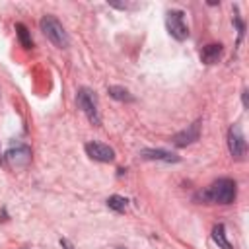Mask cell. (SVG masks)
<instances>
[{
	"label": "cell",
	"mask_w": 249,
	"mask_h": 249,
	"mask_svg": "<svg viewBox=\"0 0 249 249\" xmlns=\"http://www.w3.org/2000/svg\"><path fill=\"white\" fill-rule=\"evenodd\" d=\"M235 196H237V185L230 177H222L214 181L212 185H208L204 191L196 195V198L206 204H231Z\"/></svg>",
	"instance_id": "1"
},
{
	"label": "cell",
	"mask_w": 249,
	"mask_h": 249,
	"mask_svg": "<svg viewBox=\"0 0 249 249\" xmlns=\"http://www.w3.org/2000/svg\"><path fill=\"white\" fill-rule=\"evenodd\" d=\"M39 25H41L43 35H45V37H47L54 47H58V49H66V47L70 45L68 33L64 31L62 23H60L54 16H51V14L43 16V18H41V21H39Z\"/></svg>",
	"instance_id": "2"
},
{
	"label": "cell",
	"mask_w": 249,
	"mask_h": 249,
	"mask_svg": "<svg viewBox=\"0 0 249 249\" xmlns=\"http://www.w3.org/2000/svg\"><path fill=\"white\" fill-rule=\"evenodd\" d=\"M76 101H78V107L84 111V115L89 119V123L99 126L101 124V117H99V107H97L95 91H91L89 88H80L78 95H76Z\"/></svg>",
	"instance_id": "3"
},
{
	"label": "cell",
	"mask_w": 249,
	"mask_h": 249,
	"mask_svg": "<svg viewBox=\"0 0 249 249\" xmlns=\"http://www.w3.org/2000/svg\"><path fill=\"white\" fill-rule=\"evenodd\" d=\"M165 27L169 31V35L177 41H185L189 37V27L185 23V14L181 10H171L167 12V18H165Z\"/></svg>",
	"instance_id": "4"
},
{
	"label": "cell",
	"mask_w": 249,
	"mask_h": 249,
	"mask_svg": "<svg viewBox=\"0 0 249 249\" xmlns=\"http://www.w3.org/2000/svg\"><path fill=\"white\" fill-rule=\"evenodd\" d=\"M228 150L235 160H243L247 154V142L239 124H231L228 130Z\"/></svg>",
	"instance_id": "5"
},
{
	"label": "cell",
	"mask_w": 249,
	"mask_h": 249,
	"mask_svg": "<svg viewBox=\"0 0 249 249\" xmlns=\"http://www.w3.org/2000/svg\"><path fill=\"white\" fill-rule=\"evenodd\" d=\"M6 161L16 167V169H23L31 163V148L25 146V144H16V146H10L8 152H6Z\"/></svg>",
	"instance_id": "6"
},
{
	"label": "cell",
	"mask_w": 249,
	"mask_h": 249,
	"mask_svg": "<svg viewBox=\"0 0 249 249\" xmlns=\"http://www.w3.org/2000/svg\"><path fill=\"white\" fill-rule=\"evenodd\" d=\"M86 154L91 158V160H95V161H101V163H109V161H113L115 160V150L111 148V146H107V144H103V142H88L86 146Z\"/></svg>",
	"instance_id": "7"
},
{
	"label": "cell",
	"mask_w": 249,
	"mask_h": 249,
	"mask_svg": "<svg viewBox=\"0 0 249 249\" xmlns=\"http://www.w3.org/2000/svg\"><path fill=\"white\" fill-rule=\"evenodd\" d=\"M198 136H200V121H195V123H193V124H189L185 130L177 132V134L171 138V142H173L175 146L183 148V146H187V144L196 142V140H198Z\"/></svg>",
	"instance_id": "8"
},
{
	"label": "cell",
	"mask_w": 249,
	"mask_h": 249,
	"mask_svg": "<svg viewBox=\"0 0 249 249\" xmlns=\"http://www.w3.org/2000/svg\"><path fill=\"white\" fill-rule=\"evenodd\" d=\"M140 158L144 160H160V161H167V163H175L179 161V156L167 150H154V148H146L140 152Z\"/></svg>",
	"instance_id": "9"
},
{
	"label": "cell",
	"mask_w": 249,
	"mask_h": 249,
	"mask_svg": "<svg viewBox=\"0 0 249 249\" xmlns=\"http://www.w3.org/2000/svg\"><path fill=\"white\" fill-rule=\"evenodd\" d=\"M222 53H224V47H222L220 43H210V45H206V47L200 51V60H202L204 64H216V62L220 60Z\"/></svg>",
	"instance_id": "10"
},
{
	"label": "cell",
	"mask_w": 249,
	"mask_h": 249,
	"mask_svg": "<svg viewBox=\"0 0 249 249\" xmlns=\"http://www.w3.org/2000/svg\"><path fill=\"white\" fill-rule=\"evenodd\" d=\"M212 239H214V243L218 245V249H233V245L228 241V237H226V228H224V224H216L214 228H212Z\"/></svg>",
	"instance_id": "11"
},
{
	"label": "cell",
	"mask_w": 249,
	"mask_h": 249,
	"mask_svg": "<svg viewBox=\"0 0 249 249\" xmlns=\"http://www.w3.org/2000/svg\"><path fill=\"white\" fill-rule=\"evenodd\" d=\"M109 95L117 101H134V97L130 95V91L126 88H121V86H109Z\"/></svg>",
	"instance_id": "12"
},
{
	"label": "cell",
	"mask_w": 249,
	"mask_h": 249,
	"mask_svg": "<svg viewBox=\"0 0 249 249\" xmlns=\"http://www.w3.org/2000/svg\"><path fill=\"white\" fill-rule=\"evenodd\" d=\"M16 33H18V39L21 43L23 49H31L33 47V41H31V35H29V29L23 25V23H16Z\"/></svg>",
	"instance_id": "13"
},
{
	"label": "cell",
	"mask_w": 249,
	"mask_h": 249,
	"mask_svg": "<svg viewBox=\"0 0 249 249\" xmlns=\"http://www.w3.org/2000/svg\"><path fill=\"white\" fill-rule=\"evenodd\" d=\"M107 206H109V208H113L115 212H124V210H126V206H128V200H126L124 196L113 195V196H109V198H107Z\"/></svg>",
	"instance_id": "14"
},
{
	"label": "cell",
	"mask_w": 249,
	"mask_h": 249,
	"mask_svg": "<svg viewBox=\"0 0 249 249\" xmlns=\"http://www.w3.org/2000/svg\"><path fill=\"white\" fill-rule=\"evenodd\" d=\"M60 245H62V249H74V247L70 245V241H68V239H60Z\"/></svg>",
	"instance_id": "15"
},
{
	"label": "cell",
	"mask_w": 249,
	"mask_h": 249,
	"mask_svg": "<svg viewBox=\"0 0 249 249\" xmlns=\"http://www.w3.org/2000/svg\"><path fill=\"white\" fill-rule=\"evenodd\" d=\"M243 107H247V89L243 91Z\"/></svg>",
	"instance_id": "16"
},
{
	"label": "cell",
	"mask_w": 249,
	"mask_h": 249,
	"mask_svg": "<svg viewBox=\"0 0 249 249\" xmlns=\"http://www.w3.org/2000/svg\"><path fill=\"white\" fill-rule=\"evenodd\" d=\"M0 163H2V154H0Z\"/></svg>",
	"instance_id": "17"
},
{
	"label": "cell",
	"mask_w": 249,
	"mask_h": 249,
	"mask_svg": "<svg viewBox=\"0 0 249 249\" xmlns=\"http://www.w3.org/2000/svg\"><path fill=\"white\" fill-rule=\"evenodd\" d=\"M117 249H124V247H117Z\"/></svg>",
	"instance_id": "18"
}]
</instances>
